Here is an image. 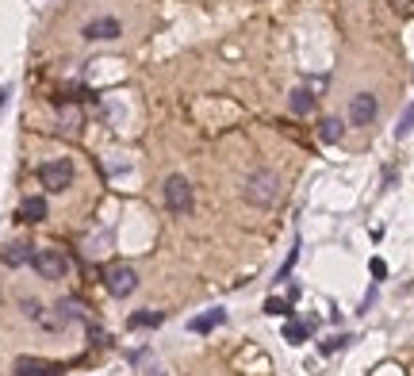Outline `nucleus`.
<instances>
[{
  "label": "nucleus",
  "mask_w": 414,
  "mask_h": 376,
  "mask_svg": "<svg viewBox=\"0 0 414 376\" xmlns=\"http://www.w3.org/2000/svg\"><path fill=\"white\" fill-rule=\"evenodd\" d=\"M23 315H27V318H35V323H39V318H43V304H35V300H23Z\"/></svg>",
  "instance_id": "obj_21"
},
{
  "label": "nucleus",
  "mask_w": 414,
  "mask_h": 376,
  "mask_svg": "<svg viewBox=\"0 0 414 376\" xmlns=\"http://www.w3.org/2000/svg\"><path fill=\"white\" fill-rule=\"evenodd\" d=\"M58 318H62V323H77V318H85V304H81V300H62V304H58Z\"/></svg>",
  "instance_id": "obj_16"
},
{
  "label": "nucleus",
  "mask_w": 414,
  "mask_h": 376,
  "mask_svg": "<svg viewBox=\"0 0 414 376\" xmlns=\"http://www.w3.org/2000/svg\"><path fill=\"white\" fill-rule=\"evenodd\" d=\"M4 100H8V88H0V108H4Z\"/></svg>",
  "instance_id": "obj_24"
},
{
  "label": "nucleus",
  "mask_w": 414,
  "mask_h": 376,
  "mask_svg": "<svg viewBox=\"0 0 414 376\" xmlns=\"http://www.w3.org/2000/svg\"><path fill=\"white\" fill-rule=\"evenodd\" d=\"M123 35V23L116 20V15H96V20H88L85 27H81V39L85 43H111V39Z\"/></svg>",
  "instance_id": "obj_6"
},
{
  "label": "nucleus",
  "mask_w": 414,
  "mask_h": 376,
  "mask_svg": "<svg viewBox=\"0 0 414 376\" xmlns=\"http://www.w3.org/2000/svg\"><path fill=\"white\" fill-rule=\"evenodd\" d=\"M410 130H414V100L407 104V112L399 116V127H395V138H407Z\"/></svg>",
  "instance_id": "obj_19"
},
{
  "label": "nucleus",
  "mask_w": 414,
  "mask_h": 376,
  "mask_svg": "<svg viewBox=\"0 0 414 376\" xmlns=\"http://www.w3.org/2000/svg\"><path fill=\"white\" fill-rule=\"evenodd\" d=\"M296 257H299V242L291 246V253H288V261L280 265V273H276V281H288V273H291V265H296Z\"/></svg>",
  "instance_id": "obj_20"
},
{
  "label": "nucleus",
  "mask_w": 414,
  "mask_h": 376,
  "mask_svg": "<svg viewBox=\"0 0 414 376\" xmlns=\"http://www.w3.org/2000/svg\"><path fill=\"white\" fill-rule=\"evenodd\" d=\"M376 112H380V104L372 93H357L353 100H349V119H353L357 127H368L372 119H376Z\"/></svg>",
  "instance_id": "obj_7"
},
{
  "label": "nucleus",
  "mask_w": 414,
  "mask_h": 376,
  "mask_svg": "<svg viewBox=\"0 0 414 376\" xmlns=\"http://www.w3.org/2000/svg\"><path fill=\"white\" fill-rule=\"evenodd\" d=\"M161 196H165V208L173 211V215H188V211H192V200H196V192H192L188 177H181V173L165 177V184H161Z\"/></svg>",
  "instance_id": "obj_2"
},
{
  "label": "nucleus",
  "mask_w": 414,
  "mask_h": 376,
  "mask_svg": "<svg viewBox=\"0 0 414 376\" xmlns=\"http://www.w3.org/2000/svg\"><path fill=\"white\" fill-rule=\"evenodd\" d=\"M223 323H226V311H223V307H215V311H207V315L192 318L188 330H192V334H207V330H215V326H223Z\"/></svg>",
  "instance_id": "obj_11"
},
{
  "label": "nucleus",
  "mask_w": 414,
  "mask_h": 376,
  "mask_svg": "<svg viewBox=\"0 0 414 376\" xmlns=\"http://www.w3.org/2000/svg\"><path fill=\"white\" fill-rule=\"evenodd\" d=\"M31 257H35V246H31V242H8L4 253H0V261H4L8 269H23V265H31Z\"/></svg>",
  "instance_id": "obj_9"
},
{
  "label": "nucleus",
  "mask_w": 414,
  "mask_h": 376,
  "mask_svg": "<svg viewBox=\"0 0 414 376\" xmlns=\"http://www.w3.org/2000/svg\"><path fill=\"white\" fill-rule=\"evenodd\" d=\"M372 276H376V281H384V276H387V265L380 257H372Z\"/></svg>",
  "instance_id": "obj_23"
},
{
  "label": "nucleus",
  "mask_w": 414,
  "mask_h": 376,
  "mask_svg": "<svg viewBox=\"0 0 414 376\" xmlns=\"http://www.w3.org/2000/svg\"><path fill=\"white\" fill-rule=\"evenodd\" d=\"M15 372L20 376H62L66 369H62L58 361H43V357H20V361H15Z\"/></svg>",
  "instance_id": "obj_8"
},
{
  "label": "nucleus",
  "mask_w": 414,
  "mask_h": 376,
  "mask_svg": "<svg viewBox=\"0 0 414 376\" xmlns=\"http://www.w3.org/2000/svg\"><path fill=\"white\" fill-rule=\"evenodd\" d=\"M15 219H20V223H43L46 219V200L43 196H27V200H20Z\"/></svg>",
  "instance_id": "obj_10"
},
{
  "label": "nucleus",
  "mask_w": 414,
  "mask_h": 376,
  "mask_svg": "<svg viewBox=\"0 0 414 376\" xmlns=\"http://www.w3.org/2000/svg\"><path fill=\"white\" fill-rule=\"evenodd\" d=\"M161 323H165V315H161V311H134L131 318H127L131 330H150V326H161Z\"/></svg>",
  "instance_id": "obj_13"
},
{
  "label": "nucleus",
  "mask_w": 414,
  "mask_h": 376,
  "mask_svg": "<svg viewBox=\"0 0 414 376\" xmlns=\"http://www.w3.org/2000/svg\"><path fill=\"white\" fill-rule=\"evenodd\" d=\"M315 330V323H284V338L291 342V346H299V342H307Z\"/></svg>",
  "instance_id": "obj_15"
},
{
  "label": "nucleus",
  "mask_w": 414,
  "mask_h": 376,
  "mask_svg": "<svg viewBox=\"0 0 414 376\" xmlns=\"http://www.w3.org/2000/svg\"><path fill=\"white\" fill-rule=\"evenodd\" d=\"M242 196H246V203H254V208H272V203L280 200V177H276L272 169H254L246 188H242Z\"/></svg>",
  "instance_id": "obj_1"
},
{
  "label": "nucleus",
  "mask_w": 414,
  "mask_h": 376,
  "mask_svg": "<svg viewBox=\"0 0 414 376\" xmlns=\"http://www.w3.org/2000/svg\"><path fill=\"white\" fill-rule=\"evenodd\" d=\"M342 135H345V123H342V119H334V116H330V119H322V123H319V138H322L326 146L342 142Z\"/></svg>",
  "instance_id": "obj_12"
},
{
  "label": "nucleus",
  "mask_w": 414,
  "mask_h": 376,
  "mask_svg": "<svg viewBox=\"0 0 414 376\" xmlns=\"http://www.w3.org/2000/svg\"><path fill=\"white\" fill-rule=\"evenodd\" d=\"M39 184L46 188V192H66L73 184V161L69 158H50L39 166Z\"/></svg>",
  "instance_id": "obj_4"
},
{
  "label": "nucleus",
  "mask_w": 414,
  "mask_h": 376,
  "mask_svg": "<svg viewBox=\"0 0 414 376\" xmlns=\"http://www.w3.org/2000/svg\"><path fill=\"white\" fill-rule=\"evenodd\" d=\"M104 288H108V296H116V300H127L131 292L138 288V273L127 261H116V265H108L104 269Z\"/></svg>",
  "instance_id": "obj_5"
},
{
  "label": "nucleus",
  "mask_w": 414,
  "mask_h": 376,
  "mask_svg": "<svg viewBox=\"0 0 414 376\" xmlns=\"http://www.w3.org/2000/svg\"><path fill=\"white\" fill-rule=\"evenodd\" d=\"M58 116H62V127H66V130H77V127H81V119H85V116H81V108H77V104H62V108H58Z\"/></svg>",
  "instance_id": "obj_17"
},
{
  "label": "nucleus",
  "mask_w": 414,
  "mask_h": 376,
  "mask_svg": "<svg viewBox=\"0 0 414 376\" xmlns=\"http://www.w3.org/2000/svg\"><path fill=\"white\" fill-rule=\"evenodd\" d=\"M31 265H35V273L43 276V281H66V273H69V257H66V250H54V246L35 250Z\"/></svg>",
  "instance_id": "obj_3"
},
{
  "label": "nucleus",
  "mask_w": 414,
  "mask_h": 376,
  "mask_svg": "<svg viewBox=\"0 0 414 376\" xmlns=\"http://www.w3.org/2000/svg\"><path fill=\"white\" fill-rule=\"evenodd\" d=\"M288 100H291V112H296V116H311V112H315V96H311V88H296V93H291Z\"/></svg>",
  "instance_id": "obj_14"
},
{
  "label": "nucleus",
  "mask_w": 414,
  "mask_h": 376,
  "mask_svg": "<svg viewBox=\"0 0 414 376\" xmlns=\"http://www.w3.org/2000/svg\"><path fill=\"white\" fill-rule=\"evenodd\" d=\"M345 342H349V338H330V342H322L319 349H322V354H334V349H342V346H345Z\"/></svg>",
  "instance_id": "obj_22"
},
{
  "label": "nucleus",
  "mask_w": 414,
  "mask_h": 376,
  "mask_svg": "<svg viewBox=\"0 0 414 376\" xmlns=\"http://www.w3.org/2000/svg\"><path fill=\"white\" fill-rule=\"evenodd\" d=\"M265 315H296V311H291V300L269 296V300H265Z\"/></svg>",
  "instance_id": "obj_18"
}]
</instances>
